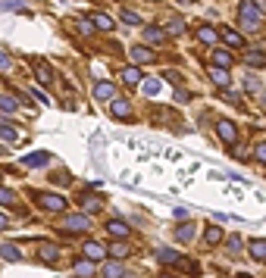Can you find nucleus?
Instances as JSON below:
<instances>
[{
  "mask_svg": "<svg viewBox=\"0 0 266 278\" xmlns=\"http://www.w3.org/2000/svg\"><path fill=\"white\" fill-rule=\"evenodd\" d=\"M198 41H201V44H216V41H219V31L210 28V25H201V28H198Z\"/></svg>",
  "mask_w": 266,
  "mask_h": 278,
  "instance_id": "nucleus-11",
  "label": "nucleus"
},
{
  "mask_svg": "<svg viewBox=\"0 0 266 278\" xmlns=\"http://www.w3.org/2000/svg\"><path fill=\"white\" fill-rule=\"evenodd\" d=\"M34 75H38V82H41V85H50V78H53L50 66H38V69H34Z\"/></svg>",
  "mask_w": 266,
  "mask_h": 278,
  "instance_id": "nucleus-25",
  "label": "nucleus"
},
{
  "mask_svg": "<svg viewBox=\"0 0 266 278\" xmlns=\"http://www.w3.org/2000/svg\"><path fill=\"white\" fill-rule=\"evenodd\" d=\"M122 19L129 22V25H138V22H141V16H138V13H132V9H122Z\"/></svg>",
  "mask_w": 266,
  "mask_h": 278,
  "instance_id": "nucleus-34",
  "label": "nucleus"
},
{
  "mask_svg": "<svg viewBox=\"0 0 266 278\" xmlns=\"http://www.w3.org/2000/svg\"><path fill=\"white\" fill-rule=\"evenodd\" d=\"M0 9H22L19 0H0Z\"/></svg>",
  "mask_w": 266,
  "mask_h": 278,
  "instance_id": "nucleus-38",
  "label": "nucleus"
},
{
  "mask_svg": "<svg viewBox=\"0 0 266 278\" xmlns=\"http://www.w3.org/2000/svg\"><path fill=\"white\" fill-rule=\"evenodd\" d=\"M132 60L135 63H154V50L150 47H132Z\"/></svg>",
  "mask_w": 266,
  "mask_h": 278,
  "instance_id": "nucleus-14",
  "label": "nucleus"
},
{
  "mask_svg": "<svg viewBox=\"0 0 266 278\" xmlns=\"http://www.w3.org/2000/svg\"><path fill=\"white\" fill-rule=\"evenodd\" d=\"M113 94H116V85L113 82H97L94 85V97L97 100H113Z\"/></svg>",
  "mask_w": 266,
  "mask_h": 278,
  "instance_id": "nucleus-5",
  "label": "nucleus"
},
{
  "mask_svg": "<svg viewBox=\"0 0 266 278\" xmlns=\"http://www.w3.org/2000/svg\"><path fill=\"white\" fill-rule=\"evenodd\" d=\"M213 63H216V66H223V69H226V66H232V53H229V50H216V53H213Z\"/></svg>",
  "mask_w": 266,
  "mask_h": 278,
  "instance_id": "nucleus-21",
  "label": "nucleus"
},
{
  "mask_svg": "<svg viewBox=\"0 0 266 278\" xmlns=\"http://www.w3.org/2000/svg\"><path fill=\"white\" fill-rule=\"evenodd\" d=\"M251 253H254V257H257V260H263V263H266V241H263V238L251 241Z\"/></svg>",
  "mask_w": 266,
  "mask_h": 278,
  "instance_id": "nucleus-19",
  "label": "nucleus"
},
{
  "mask_svg": "<svg viewBox=\"0 0 266 278\" xmlns=\"http://www.w3.org/2000/svg\"><path fill=\"white\" fill-rule=\"evenodd\" d=\"M179 3H194V0H179Z\"/></svg>",
  "mask_w": 266,
  "mask_h": 278,
  "instance_id": "nucleus-44",
  "label": "nucleus"
},
{
  "mask_svg": "<svg viewBox=\"0 0 266 278\" xmlns=\"http://www.w3.org/2000/svg\"><path fill=\"white\" fill-rule=\"evenodd\" d=\"M144 94H150V97L160 94V82H157V78H147V82H144Z\"/></svg>",
  "mask_w": 266,
  "mask_h": 278,
  "instance_id": "nucleus-32",
  "label": "nucleus"
},
{
  "mask_svg": "<svg viewBox=\"0 0 266 278\" xmlns=\"http://www.w3.org/2000/svg\"><path fill=\"white\" fill-rule=\"evenodd\" d=\"M176 100H182V103H188V100H191V91H176Z\"/></svg>",
  "mask_w": 266,
  "mask_h": 278,
  "instance_id": "nucleus-39",
  "label": "nucleus"
},
{
  "mask_svg": "<svg viewBox=\"0 0 266 278\" xmlns=\"http://www.w3.org/2000/svg\"><path fill=\"white\" fill-rule=\"evenodd\" d=\"M160 263H179V253L176 250H160Z\"/></svg>",
  "mask_w": 266,
  "mask_h": 278,
  "instance_id": "nucleus-33",
  "label": "nucleus"
},
{
  "mask_svg": "<svg viewBox=\"0 0 266 278\" xmlns=\"http://www.w3.org/2000/svg\"><path fill=\"white\" fill-rule=\"evenodd\" d=\"M179 266H182V269L188 272V275H194V272H198V266H194L191 260H182V257H179Z\"/></svg>",
  "mask_w": 266,
  "mask_h": 278,
  "instance_id": "nucleus-36",
  "label": "nucleus"
},
{
  "mask_svg": "<svg viewBox=\"0 0 266 278\" xmlns=\"http://www.w3.org/2000/svg\"><path fill=\"white\" fill-rule=\"evenodd\" d=\"M110 113L116 116V119H129L132 107H129V100H113V103H110Z\"/></svg>",
  "mask_w": 266,
  "mask_h": 278,
  "instance_id": "nucleus-9",
  "label": "nucleus"
},
{
  "mask_svg": "<svg viewBox=\"0 0 266 278\" xmlns=\"http://www.w3.org/2000/svg\"><path fill=\"white\" fill-rule=\"evenodd\" d=\"M107 231H110L113 238H122V241L129 238V225H125L122 219H110V222H107Z\"/></svg>",
  "mask_w": 266,
  "mask_h": 278,
  "instance_id": "nucleus-6",
  "label": "nucleus"
},
{
  "mask_svg": "<svg viewBox=\"0 0 266 278\" xmlns=\"http://www.w3.org/2000/svg\"><path fill=\"white\" fill-rule=\"evenodd\" d=\"M160 278H176V275H160Z\"/></svg>",
  "mask_w": 266,
  "mask_h": 278,
  "instance_id": "nucleus-45",
  "label": "nucleus"
},
{
  "mask_svg": "<svg viewBox=\"0 0 266 278\" xmlns=\"http://www.w3.org/2000/svg\"><path fill=\"white\" fill-rule=\"evenodd\" d=\"M85 257L91 263H97V260L107 257V250H103V244H97V241H88V244H85Z\"/></svg>",
  "mask_w": 266,
  "mask_h": 278,
  "instance_id": "nucleus-7",
  "label": "nucleus"
},
{
  "mask_svg": "<svg viewBox=\"0 0 266 278\" xmlns=\"http://www.w3.org/2000/svg\"><path fill=\"white\" fill-rule=\"evenodd\" d=\"M188 238H194V225H182L176 231V241H188Z\"/></svg>",
  "mask_w": 266,
  "mask_h": 278,
  "instance_id": "nucleus-30",
  "label": "nucleus"
},
{
  "mask_svg": "<svg viewBox=\"0 0 266 278\" xmlns=\"http://www.w3.org/2000/svg\"><path fill=\"white\" fill-rule=\"evenodd\" d=\"M0 203H3V206H13V203H16V194L6 191V188H0Z\"/></svg>",
  "mask_w": 266,
  "mask_h": 278,
  "instance_id": "nucleus-31",
  "label": "nucleus"
},
{
  "mask_svg": "<svg viewBox=\"0 0 266 278\" xmlns=\"http://www.w3.org/2000/svg\"><path fill=\"white\" fill-rule=\"evenodd\" d=\"M245 88H251V91H257V88H260V82H257V78H245Z\"/></svg>",
  "mask_w": 266,
  "mask_h": 278,
  "instance_id": "nucleus-41",
  "label": "nucleus"
},
{
  "mask_svg": "<svg viewBox=\"0 0 266 278\" xmlns=\"http://www.w3.org/2000/svg\"><path fill=\"white\" fill-rule=\"evenodd\" d=\"M257 159H260V163H266V141L257 147Z\"/></svg>",
  "mask_w": 266,
  "mask_h": 278,
  "instance_id": "nucleus-40",
  "label": "nucleus"
},
{
  "mask_svg": "<svg viewBox=\"0 0 266 278\" xmlns=\"http://www.w3.org/2000/svg\"><path fill=\"white\" fill-rule=\"evenodd\" d=\"M238 13H241V16H238V19H241V28H248V31H257V28H260V22H263V9L254 3V0H245Z\"/></svg>",
  "mask_w": 266,
  "mask_h": 278,
  "instance_id": "nucleus-1",
  "label": "nucleus"
},
{
  "mask_svg": "<svg viewBox=\"0 0 266 278\" xmlns=\"http://www.w3.org/2000/svg\"><path fill=\"white\" fill-rule=\"evenodd\" d=\"M166 38H169V34L163 28H157V25H147L144 28V41L147 44H166Z\"/></svg>",
  "mask_w": 266,
  "mask_h": 278,
  "instance_id": "nucleus-4",
  "label": "nucleus"
},
{
  "mask_svg": "<svg viewBox=\"0 0 266 278\" xmlns=\"http://www.w3.org/2000/svg\"><path fill=\"white\" fill-rule=\"evenodd\" d=\"M82 206H85V213H97L100 200H97V197H82Z\"/></svg>",
  "mask_w": 266,
  "mask_h": 278,
  "instance_id": "nucleus-27",
  "label": "nucleus"
},
{
  "mask_svg": "<svg viewBox=\"0 0 266 278\" xmlns=\"http://www.w3.org/2000/svg\"><path fill=\"white\" fill-rule=\"evenodd\" d=\"M107 278H122V266H119V263L107 266Z\"/></svg>",
  "mask_w": 266,
  "mask_h": 278,
  "instance_id": "nucleus-35",
  "label": "nucleus"
},
{
  "mask_svg": "<svg viewBox=\"0 0 266 278\" xmlns=\"http://www.w3.org/2000/svg\"><path fill=\"white\" fill-rule=\"evenodd\" d=\"M9 69H13V60L6 53H0V72H9Z\"/></svg>",
  "mask_w": 266,
  "mask_h": 278,
  "instance_id": "nucleus-37",
  "label": "nucleus"
},
{
  "mask_svg": "<svg viewBox=\"0 0 266 278\" xmlns=\"http://www.w3.org/2000/svg\"><path fill=\"white\" fill-rule=\"evenodd\" d=\"M56 257H60V250H56V244H44V247H41V260H47V263H53Z\"/></svg>",
  "mask_w": 266,
  "mask_h": 278,
  "instance_id": "nucleus-22",
  "label": "nucleus"
},
{
  "mask_svg": "<svg viewBox=\"0 0 266 278\" xmlns=\"http://www.w3.org/2000/svg\"><path fill=\"white\" fill-rule=\"evenodd\" d=\"M204 238H207V244H219V241H223V231H219L216 225H210L204 231Z\"/></svg>",
  "mask_w": 266,
  "mask_h": 278,
  "instance_id": "nucleus-23",
  "label": "nucleus"
},
{
  "mask_svg": "<svg viewBox=\"0 0 266 278\" xmlns=\"http://www.w3.org/2000/svg\"><path fill=\"white\" fill-rule=\"evenodd\" d=\"M41 206L44 210H50V213H63L66 210V200L60 194H41Z\"/></svg>",
  "mask_w": 266,
  "mask_h": 278,
  "instance_id": "nucleus-3",
  "label": "nucleus"
},
{
  "mask_svg": "<svg viewBox=\"0 0 266 278\" xmlns=\"http://www.w3.org/2000/svg\"><path fill=\"white\" fill-rule=\"evenodd\" d=\"M216 135L223 138L226 144H235L238 141V129H235V122H229V119H219L216 122Z\"/></svg>",
  "mask_w": 266,
  "mask_h": 278,
  "instance_id": "nucleus-2",
  "label": "nucleus"
},
{
  "mask_svg": "<svg viewBox=\"0 0 266 278\" xmlns=\"http://www.w3.org/2000/svg\"><path fill=\"white\" fill-rule=\"evenodd\" d=\"M66 228L69 231H88L91 228V219L88 216H69L66 219Z\"/></svg>",
  "mask_w": 266,
  "mask_h": 278,
  "instance_id": "nucleus-8",
  "label": "nucleus"
},
{
  "mask_svg": "<svg viewBox=\"0 0 266 278\" xmlns=\"http://www.w3.org/2000/svg\"><path fill=\"white\" fill-rule=\"evenodd\" d=\"M94 272H97V263H91V260H78L75 263V275L78 278H91Z\"/></svg>",
  "mask_w": 266,
  "mask_h": 278,
  "instance_id": "nucleus-10",
  "label": "nucleus"
},
{
  "mask_svg": "<svg viewBox=\"0 0 266 278\" xmlns=\"http://www.w3.org/2000/svg\"><path fill=\"white\" fill-rule=\"evenodd\" d=\"M16 107H19V100H16V97L0 94V110H16Z\"/></svg>",
  "mask_w": 266,
  "mask_h": 278,
  "instance_id": "nucleus-28",
  "label": "nucleus"
},
{
  "mask_svg": "<svg viewBox=\"0 0 266 278\" xmlns=\"http://www.w3.org/2000/svg\"><path fill=\"white\" fill-rule=\"evenodd\" d=\"M47 153H31V156H25V159H22V166H44V163H47Z\"/></svg>",
  "mask_w": 266,
  "mask_h": 278,
  "instance_id": "nucleus-20",
  "label": "nucleus"
},
{
  "mask_svg": "<svg viewBox=\"0 0 266 278\" xmlns=\"http://www.w3.org/2000/svg\"><path fill=\"white\" fill-rule=\"evenodd\" d=\"M223 41L229 44V47H241V44H245V38H241L235 28H223Z\"/></svg>",
  "mask_w": 266,
  "mask_h": 278,
  "instance_id": "nucleus-16",
  "label": "nucleus"
},
{
  "mask_svg": "<svg viewBox=\"0 0 266 278\" xmlns=\"http://www.w3.org/2000/svg\"><path fill=\"white\" fill-rule=\"evenodd\" d=\"M182 28H185V22L176 16V19H169V25H166L163 31H166V34H182Z\"/></svg>",
  "mask_w": 266,
  "mask_h": 278,
  "instance_id": "nucleus-26",
  "label": "nucleus"
},
{
  "mask_svg": "<svg viewBox=\"0 0 266 278\" xmlns=\"http://www.w3.org/2000/svg\"><path fill=\"white\" fill-rule=\"evenodd\" d=\"M0 138H3V141H16V138H19V132L13 129V125H6V122H0Z\"/></svg>",
  "mask_w": 266,
  "mask_h": 278,
  "instance_id": "nucleus-24",
  "label": "nucleus"
},
{
  "mask_svg": "<svg viewBox=\"0 0 266 278\" xmlns=\"http://www.w3.org/2000/svg\"><path fill=\"white\" fill-rule=\"evenodd\" d=\"M122 82L125 85H138V82H141V69H138V66H125L122 69Z\"/></svg>",
  "mask_w": 266,
  "mask_h": 278,
  "instance_id": "nucleus-13",
  "label": "nucleus"
},
{
  "mask_svg": "<svg viewBox=\"0 0 266 278\" xmlns=\"http://www.w3.org/2000/svg\"><path fill=\"white\" fill-rule=\"evenodd\" d=\"M6 228V216H0V231H3Z\"/></svg>",
  "mask_w": 266,
  "mask_h": 278,
  "instance_id": "nucleus-43",
  "label": "nucleus"
},
{
  "mask_svg": "<svg viewBox=\"0 0 266 278\" xmlns=\"http://www.w3.org/2000/svg\"><path fill=\"white\" fill-rule=\"evenodd\" d=\"M0 257L9 260V263H19V260H22V250H19L16 244H3V247H0Z\"/></svg>",
  "mask_w": 266,
  "mask_h": 278,
  "instance_id": "nucleus-15",
  "label": "nucleus"
},
{
  "mask_svg": "<svg viewBox=\"0 0 266 278\" xmlns=\"http://www.w3.org/2000/svg\"><path fill=\"white\" fill-rule=\"evenodd\" d=\"M110 253H113V257H116V260H122L125 253H129V244H122V241H116V244L110 247Z\"/></svg>",
  "mask_w": 266,
  "mask_h": 278,
  "instance_id": "nucleus-29",
  "label": "nucleus"
},
{
  "mask_svg": "<svg viewBox=\"0 0 266 278\" xmlns=\"http://www.w3.org/2000/svg\"><path fill=\"white\" fill-rule=\"evenodd\" d=\"M210 78H213V82H216L219 88H229V72H226V69L213 66V69H210Z\"/></svg>",
  "mask_w": 266,
  "mask_h": 278,
  "instance_id": "nucleus-17",
  "label": "nucleus"
},
{
  "mask_svg": "<svg viewBox=\"0 0 266 278\" xmlns=\"http://www.w3.org/2000/svg\"><path fill=\"white\" fill-rule=\"evenodd\" d=\"M235 156L238 159H248V147H235Z\"/></svg>",
  "mask_w": 266,
  "mask_h": 278,
  "instance_id": "nucleus-42",
  "label": "nucleus"
},
{
  "mask_svg": "<svg viewBox=\"0 0 266 278\" xmlns=\"http://www.w3.org/2000/svg\"><path fill=\"white\" fill-rule=\"evenodd\" d=\"M245 63H248V66H257V69H260V66H266V53H263V50H251V53L245 56Z\"/></svg>",
  "mask_w": 266,
  "mask_h": 278,
  "instance_id": "nucleus-18",
  "label": "nucleus"
},
{
  "mask_svg": "<svg viewBox=\"0 0 266 278\" xmlns=\"http://www.w3.org/2000/svg\"><path fill=\"white\" fill-rule=\"evenodd\" d=\"M91 25L100 28V31H113V25H116V22H113L110 16H103V13H94V16H91Z\"/></svg>",
  "mask_w": 266,
  "mask_h": 278,
  "instance_id": "nucleus-12",
  "label": "nucleus"
}]
</instances>
